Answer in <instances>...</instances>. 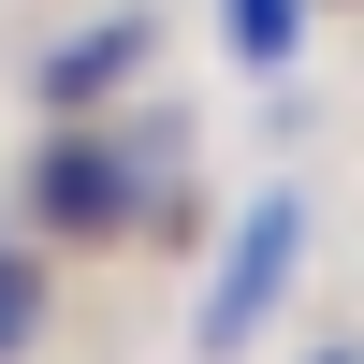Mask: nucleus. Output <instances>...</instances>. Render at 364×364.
Here are the masks:
<instances>
[{"instance_id":"obj_1","label":"nucleus","mask_w":364,"mask_h":364,"mask_svg":"<svg viewBox=\"0 0 364 364\" xmlns=\"http://www.w3.org/2000/svg\"><path fill=\"white\" fill-rule=\"evenodd\" d=\"M146 190H175V146L146 132V117L29 146V233H44V248H117V233L146 219Z\"/></svg>"},{"instance_id":"obj_2","label":"nucleus","mask_w":364,"mask_h":364,"mask_svg":"<svg viewBox=\"0 0 364 364\" xmlns=\"http://www.w3.org/2000/svg\"><path fill=\"white\" fill-rule=\"evenodd\" d=\"M291 248H306V204H291V190H262L248 219H233L219 291H204V350H248V336H262V306L291 291Z\"/></svg>"},{"instance_id":"obj_3","label":"nucleus","mask_w":364,"mask_h":364,"mask_svg":"<svg viewBox=\"0 0 364 364\" xmlns=\"http://www.w3.org/2000/svg\"><path fill=\"white\" fill-rule=\"evenodd\" d=\"M146 44H161V15H102V29H73V44L44 58V117H87V102H102V87L146 58Z\"/></svg>"},{"instance_id":"obj_4","label":"nucleus","mask_w":364,"mask_h":364,"mask_svg":"<svg viewBox=\"0 0 364 364\" xmlns=\"http://www.w3.org/2000/svg\"><path fill=\"white\" fill-rule=\"evenodd\" d=\"M219 29H233V58H248V73H291V44H306V0H219Z\"/></svg>"},{"instance_id":"obj_5","label":"nucleus","mask_w":364,"mask_h":364,"mask_svg":"<svg viewBox=\"0 0 364 364\" xmlns=\"http://www.w3.org/2000/svg\"><path fill=\"white\" fill-rule=\"evenodd\" d=\"M29 336H44V262H29V248H0V364H15Z\"/></svg>"},{"instance_id":"obj_6","label":"nucleus","mask_w":364,"mask_h":364,"mask_svg":"<svg viewBox=\"0 0 364 364\" xmlns=\"http://www.w3.org/2000/svg\"><path fill=\"white\" fill-rule=\"evenodd\" d=\"M321 364H364V350H321Z\"/></svg>"}]
</instances>
